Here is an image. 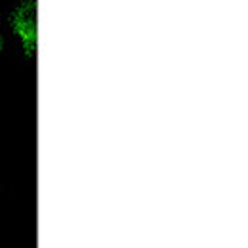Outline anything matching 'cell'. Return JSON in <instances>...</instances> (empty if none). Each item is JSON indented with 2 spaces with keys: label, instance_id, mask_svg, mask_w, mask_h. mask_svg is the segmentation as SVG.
<instances>
[{
  "label": "cell",
  "instance_id": "cell-1",
  "mask_svg": "<svg viewBox=\"0 0 248 248\" xmlns=\"http://www.w3.org/2000/svg\"><path fill=\"white\" fill-rule=\"evenodd\" d=\"M12 25L16 34L21 38V44L29 56H34L36 48V2L23 0L12 14Z\"/></svg>",
  "mask_w": 248,
  "mask_h": 248
},
{
  "label": "cell",
  "instance_id": "cell-2",
  "mask_svg": "<svg viewBox=\"0 0 248 248\" xmlns=\"http://www.w3.org/2000/svg\"><path fill=\"white\" fill-rule=\"evenodd\" d=\"M2 46H4V40H2V36H0V50H2Z\"/></svg>",
  "mask_w": 248,
  "mask_h": 248
}]
</instances>
